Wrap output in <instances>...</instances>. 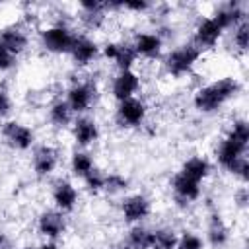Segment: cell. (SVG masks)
Segmentation results:
<instances>
[{
    "label": "cell",
    "instance_id": "obj_14",
    "mask_svg": "<svg viewBox=\"0 0 249 249\" xmlns=\"http://www.w3.org/2000/svg\"><path fill=\"white\" fill-rule=\"evenodd\" d=\"M68 214L49 206L43 208L35 218V231L41 239L47 241H60L68 233Z\"/></svg>",
    "mask_w": 249,
    "mask_h": 249
},
{
    "label": "cell",
    "instance_id": "obj_8",
    "mask_svg": "<svg viewBox=\"0 0 249 249\" xmlns=\"http://www.w3.org/2000/svg\"><path fill=\"white\" fill-rule=\"evenodd\" d=\"M154 214V200L142 191L126 193L119 200V218L126 226L146 224Z\"/></svg>",
    "mask_w": 249,
    "mask_h": 249
},
{
    "label": "cell",
    "instance_id": "obj_11",
    "mask_svg": "<svg viewBox=\"0 0 249 249\" xmlns=\"http://www.w3.org/2000/svg\"><path fill=\"white\" fill-rule=\"evenodd\" d=\"M111 14L107 2L101 0H82L76 4V21L84 29V33H97L107 27Z\"/></svg>",
    "mask_w": 249,
    "mask_h": 249
},
{
    "label": "cell",
    "instance_id": "obj_27",
    "mask_svg": "<svg viewBox=\"0 0 249 249\" xmlns=\"http://www.w3.org/2000/svg\"><path fill=\"white\" fill-rule=\"evenodd\" d=\"M138 62H140V60H138V56H136V53H134L130 41H128V39H121L117 56H115V60H113L111 64L117 68V72H121V70H134Z\"/></svg>",
    "mask_w": 249,
    "mask_h": 249
},
{
    "label": "cell",
    "instance_id": "obj_30",
    "mask_svg": "<svg viewBox=\"0 0 249 249\" xmlns=\"http://www.w3.org/2000/svg\"><path fill=\"white\" fill-rule=\"evenodd\" d=\"M230 45H231L235 54H239V56L247 54V49H249V19L239 23L237 27H233L230 31Z\"/></svg>",
    "mask_w": 249,
    "mask_h": 249
},
{
    "label": "cell",
    "instance_id": "obj_15",
    "mask_svg": "<svg viewBox=\"0 0 249 249\" xmlns=\"http://www.w3.org/2000/svg\"><path fill=\"white\" fill-rule=\"evenodd\" d=\"M128 41H130L138 60L160 62L165 53V43L156 33V29H138L132 33V37Z\"/></svg>",
    "mask_w": 249,
    "mask_h": 249
},
{
    "label": "cell",
    "instance_id": "obj_18",
    "mask_svg": "<svg viewBox=\"0 0 249 249\" xmlns=\"http://www.w3.org/2000/svg\"><path fill=\"white\" fill-rule=\"evenodd\" d=\"M204 243L210 249H224L228 247L231 239V228L226 222V218L218 212V208H210L204 220V231H202Z\"/></svg>",
    "mask_w": 249,
    "mask_h": 249
},
{
    "label": "cell",
    "instance_id": "obj_20",
    "mask_svg": "<svg viewBox=\"0 0 249 249\" xmlns=\"http://www.w3.org/2000/svg\"><path fill=\"white\" fill-rule=\"evenodd\" d=\"M142 91V76L136 70H121L115 72L109 82V95L115 103L140 95Z\"/></svg>",
    "mask_w": 249,
    "mask_h": 249
},
{
    "label": "cell",
    "instance_id": "obj_31",
    "mask_svg": "<svg viewBox=\"0 0 249 249\" xmlns=\"http://www.w3.org/2000/svg\"><path fill=\"white\" fill-rule=\"evenodd\" d=\"M175 249H206V243H204V237L198 230L183 228L177 235Z\"/></svg>",
    "mask_w": 249,
    "mask_h": 249
},
{
    "label": "cell",
    "instance_id": "obj_19",
    "mask_svg": "<svg viewBox=\"0 0 249 249\" xmlns=\"http://www.w3.org/2000/svg\"><path fill=\"white\" fill-rule=\"evenodd\" d=\"M0 43L16 56H23L31 49V29L19 19L0 27Z\"/></svg>",
    "mask_w": 249,
    "mask_h": 249
},
{
    "label": "cell",
    "instance_id": "obj_34",
    "mask_svg": "<svg viewBox=\"0 0 249 249\" xmlns=\"http://www.w3.org/2000/svg\"><path fill=\"white\" fill-rule=\"evenodd\" d=\"M12 109H14L12 95H10V91L0 84V121L8 119V117L12 115Z\"/></svg>",
    "mask_w": 249,
    "mask_h": 249
},
{
    "label": "cell",
    "instance_id": "obj_22",
    "mask_svg": "<svg viewBox=\"0 0 249 249\" xmlns=\"http://www.w3.org/2000/svg\"><path fill=\"white\" fill-rule=\"evenodd\" d=\"M45 117H47L49 126L54 130H70V126L76 119V115L72 113V109L68 107V103L64 101L62 95H56L54 99H51L47 103Z\"/></svg>",
    "mask_w": 249,
    "mask_h": 249
},
{
    "label": "cell",
    "instance_id": "obj_28",
    "mask_svg": "<svg viewBox=\"0 0 249 249\" xmlns=\"http://www.w3.org/2000/svg\"><path fill=\"white\" fill-rule=\"evenodd\" d=\"M130 189V179L121 171H107L105 173V191L103 195L109 196H123Z\"/></svg>",
    "mask_w": 249,
    "mask_h": 249
},
{
    "label": "cell",
    "instance_id": "obj_9",
    "mask_svg": "<svg viewBox=\"0 0 249 249\" xmlns=\"http://www.w3.org/2000/svg\"><path fill=\"white\" fill-rule=\"evenodd\" d=\"M167 189H169V195H171V200H173L175 208H179V210H189L191 206H195L204 196L202 183L189 179L179 169L169 175Z\"/></svg>",
    "mask_w": 249,
    "mask_h": 249
},
{
    "label": "cell",
    "instance_id": "obj_23",
    "mask_svg": "<svg viewBox=\"0 0 249 249\" xmlns=\"http://www.w3.org/2000/svg\"><path fill=\"white\" fill-rule=\"evenodd\" d=\"M179 171L183 175H187L189 179L193 181H198V183H206L210 179V175L214 173V163L208 156H202V154H193L189 158L183 160Z\"/></svg>",
    "mask_w": 249,
    "mask_h": 249
},
{
    "label": "cell",
    "instance_id": "obj_10",
    "mask_svg": "<svg viewBox=\"0 0 249 249\" xmlns=\"http://www.w3.org/2000/svg\"><path fill=\"white\" fill-rule=\"evenodd\" d=\"M29 167L37 179H51L62 161L60 148L51 142H37L29 152Z\"/></svg>",
    "mask_w": 249,
    "mask_h": 249
},
{
    "label": "cell",
    "instance_id": "obj_2",
    "mask_svg": "<svg viewBox=\"0 0 249 249\" xmlns=\"http://www.w3.org/2000/svg\"><path fill=\"white\" fill-rule=\"evenodd\" d=\"M241 93H243V82L237 76H233V74L218 76V78L198 86L193 91L191 107L198 115L212 117V115H218L220 111H224Z\"/></svg>",
    "mask_w": 249,
    "mask_h": 249
},
{
    "label": "cell",
    "instance_id": "obj_24",
    "mask_svg": "<svg viewBox=\"0 0 249 249\" xmlns=\"http://www.w3.org/2000/svg\"><path fill=\"white\" fill-rule=\"evenodd\" d=\"M152 228L146 224L128 226L113 249H150Z\"/></svg>",
    "mask_w": 249,
    "mask_h": 249
},
{
    "label": "cell",
    "instance_id": "obj_29",
    "mask_svg": "<svg viewBox=\"0 0 249 249\" xmlns=\"http://www.w3.org/2000/svg\"><path fill=\"white\" fill-rule=\"evenodd\" d=\"M105 169H101L99 165L93 169V171H89L84 179H80L82 181V191H86L89 196H99V195H103V191H105Z\"/></svg>",
    "mask_w": 249,
    "mask_h": 249
},
{
    "label": "cell",
    "instance_id": "obj_4",
    "mask_svg": "<svg viewBox=\"0 0 249 249\" xmlns=\"http://www.w3.org/2000/svg\"><path fill=\"white\" fill-rule=\"evenodd\" d=\"M78 31L68 19H53L37 29V43L51 56H68Z\"/></svg>",
    "mask_w": 249,
    "mask_h": 249
},
{
    "label": "cell",
    "instance_id": "obj_13",
    "mask_svg": "<svg viewBox=\"0 0 249 249\" xmlns=\"http://www.w3.org/2000/svg\"><path fill=\"white\" fill-rule=\"evenodd\" d=\"M49 196L53 202V208L72 214L82 200V189L70 179V177H54L49 187Z\"/></svg>",
    "mask_w": 249,
    "mask_h": 249
},
{
    "label": "cell",
    "instance_id": "obj_7",
    "mask_svg": "<svg viewBox=\"0 0 249 249\" xmlns=\"http://www.w3.org/2000/svg\"><path fill=\"white\" fill-rule=\"evenodd\" d=\"M0 140L8 150L25 154L31 152L37 144V130L25 121L8 117L0 121Z\"/></svg>",
    "mask_w": 249,
    "mask_h": 249
},
{
    "label": "cell",
    "instance_id": "obj_33",
    "mask_svg": "<svg viewBox=\"0 0 249 249\" xmlns=\"http://www.w3.org/2000/svg\"><path fill=\"white\" fill-rule=\"evenodd\" d=\"M249 206V189L247 185H239L233 189V208L239 212H245Z\"/></svg>",
    "mask_w": 249,
    "mask_h": 249
},
{
    "label": "cell",
    "instance_id": "obj_26",
    "mask_svg": "<svg viewBox=\"0 0 249 249\" xmlns=\"http://www.w3.org/2000/svg\"><path fill=\"white\" fill-rule=\"evenodd\" d=\"M177 235L179 231L173 226L161 224L152 228V239H150V249H175L177 245Z\"/></svg>",
    "mask_w": 249,
    "mask_h": 249
},
{
    "label": "cell",
    "instance_id": "obj_25",
    "mask_svg": "<svg viewBox=\"0 0 249 249\" xmlns=\"http://www.w3.org/2000/svg\"><path fill=\"white\" fill-rule=\"evenodd\" d=\"M95 167H97V160H95L91 150L74 148L72 154L68 156V169H70V175L74 179H84Z\"/></svg>",
    "mask_w": 249,
    "mask_h": 249
},
{
    "label": "cell",
    "instance_id": "obj_37",
    "mask_svg": "<svg viewBox=\"0 0 249 249\" xmlns=\"http://www.w3.org/2000/svg\"><path fill=\"white\" fill-rule=\"evenodd\" d=\"M23 249H35V245H27V247H23Z\"/></svg>",
    "mask_w": 249,
    "mask_h": 249
},
{
    "label": "cell",
    "instance_id": "obj_1",
    "mask_svg": "<svg viewBox=\"0 0 249 249\" xmlns=\"http://www.w3.org/2000/svg\"><path fill=\"white\" fill-rule=\"evenodd\" d=\"M249 123L245 117H233L214 146V161L224 173L235 177L239 185L249 181Z\"/></svg>",
    "mask_w": 249,
    "mask_h": 249
},
{
    "label": "cell",
    "instance_id": "obj_36",
    "mask_svg": "<svg viewBox=\"0 0 249 249\" xmlns=\"http://www.w3.org/2000/svg\"><path fill=\"white\" fill-rule=\"evenodd\" d=\"M35 249H60V245H58V241H47V239H43L41 243L35 245Z\"/></svg>",
    "mask_w": 249,
    "mask_h": 249
},
{
    "label": "cell",
    "instance_id": "obj_16",
    "mask_svg": "<svg viewBox=\"0 0 249 249\" xmlns=\"http://www.w3.org/2000/svg\"><path fill=\"white\" fill-rule=\"evenodd\" d=\"M99 51H101V43L93 35L78 31V35L74 39V45L68 53V58L78 70H84V68L93 66L101 58Z\"/></svg>",
    "mask_w": 249,
    "mask_h": 249
},
{
    "label": "cell",
    "instance_id": "obj_3",
    "mask_svg": "<svg viewBox=\"0 0 249 249\" xmlns=\"http://www.w3.org/2000/svg\"><path fill=\"white\" fill-rule=\"evenodd\" d=\"M202 58H204V54L191 41H183V43H177L171 49H167L163 53L160 64H161V72L167 78L185 80L196 70V66L200 64Z\"/></svg>",
    "mask_w": 249,
    "mask_h": 249
},
{
    "label": "cell",
    "instance_id": "obj_12",
    "mask_svg": "<svg viewBox=\"0 0 249 249\" xmlns=\"http://www.w3.org/2000/svg\"><path fill=\"white\" fill-rule=\"evenodd\" d=\"M224 37H226V31H224V29L218 25V21L208 14V16L196 18L189 41H191L202 54H206V53L218 49V45L224 41Z\"/></svg>",
    "mask_w": 249,
    "mask_h": 249
},
{
    "label": "cell",
    "instance_id": "obj_17",
    "mask_svg": "<svg viewBox=\"0 0 249 249\" xmlns=\"http://www.w3.org/2000/svg\"><path fill=\"white\" fill-rule=\"evenodd\" d=\"M70 136L76 148L89 150L101 140V124L95 115H78L70 126Z\"/></svg>",
    "mask_w": 249,
    "mask_h": 249
},
{
    "label": "cell",
    "instance_id": "obj_38",
    "mask_svg": "<svg viewBox=\"0 0 249 249\" xmlns=\"http://www.w3.org/2000/svg\"><path fill=\"white\" fill-rule=\"evenodd\" d=\"M93 249H109V247H93Z\"/></svg>",
    "mask_w": 249,
    "mask_h": 249
},
{
    "label": "cell",
    "instance_id": "obj_5",
    "mask_svg": "<svg viewBox=\"0 0 249 249\" xmlns=\"http://www.w3.org/2000/svg\"><path fill=\"white\" fill-rule=\"evenodd\" d=\"M64 101L72 109V113L78 115H88L93 111V107L99 103L101 89L95 78H74L62 91Z\"/></svg>",
    "mask_w": 249,
    "mask_h": 249
},
{
    "label": "cell",
    "instance_id": "obj_6",
    "mask_svg": "<svg viewBox=\"0 0 249 249\" xmlns=\"http://www.w3.org/2000/svg\"><path fill=\"white\" fill-rule=\"evenodd\" d=\"M150 119V103L142 97H130L115 103L113 109V124L119 130H138L148 124Z\"/></svg>",
    "mask_w": 249,
    "mask_h": 249
},
{
    "label": "cell",
    "instance_id": "obj_32",
    "mask_svg": "<svg viewBox=\"0 0 249 249\" xmlns=\"http://www.w3.org/2000/svg\"><path fill=\"white\" fill-rule=\"evenodd\" d=\"M18 66V58L0 43V74H10L12 70H16Z\"/></svg>",
    "mask_w": 249,
    "mask_h": 249
},
{
    "label": "cell",
    "instance_id": "obj_21",
    "mask_svg": "<svg viewBox=\"0 0 249 249\" xmlns=\"http://www.w3.org/2000/svg\"><path fill=\"white\" fill-rule=\"evenodd\" d=\"M218 25L230 33L233 27H237L239 23L247 21L249 19V12H247V6L239 0H228V2H222V4H216L212 14H210Z\"/></svg>",
    "mask_w": 249,
    "mask_h": 249
},
{
    "label": "cell",
    "instance_id": "obj_35",
    "mask_svg": "<svg viewBox=\"0 0 249 249\" xmlns=\"http://www.w3.org/2000/svg\"><path fill=\"white\" fill-rule=\"evenodd\" d=\"M0 249H14V239L4 230H0Z\"/></svg>",
    "mask_w": 249,
    "mask_h": 249
}]
</instances>
